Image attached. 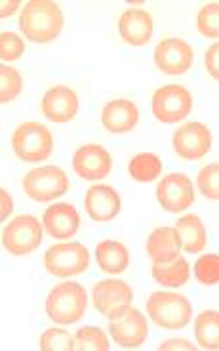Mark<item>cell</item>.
<instances>
[{"label":"cell","instance_id":"obj_1","mask_svg":"<svg viewBox=\"0 0 219 351\" xmlns=\"http://www.w3.org/2000/svg\"><path fill=\"white\" fill-rule=\"evenodd\" d=\"M21 33L33 43H52L63 29V14L55 2L31 0L21 10L19 18Z\"/></svg>","mask_w":219,"mask_h":351},{"label":"cell","instance_id":"obj_2","mask_svg":"<svg viewBox=\"0 0 219 351\" xmlns=\"http://www.w3.org/2000/svg\"><path fill=\"white\" fill-rule=\"evenodd\" d=\"M86 290L79 282H62L46 298V313L53 323L73 325L86 313Z\"/></svg>","mask_w":219,"mask_h":351},{"label":"cell","instance_id":"obj_3","mask_svg":"<svg viewBox=\"0 0 219 351\" xmlns=\"http://www.w3.org/2000/svg\"><path fill=\"white\" fill-rule=\"evenodd\" d=\"M147 313L158 326L168 328V330H177L189 325L193 307L189 304V300L181 294L155 292L147 300Z\"/></svg>","mask_w":219,"mask_h":351},{"label":"cell","instance_id":"obj_4","mask_svg":"<svg viewBox=\"0 0 219 351\" xmlns=\"http://www.w3.org/2000/svg\"><path fill=\"white\" fill-rule=\"evenodd\" d=\"M14 151L25 162L46 160L53 151V136L44 124L25 123L16 128L12 136Z\"/></svg>","mask_w":219,"mask_h":351},{"label":"cell","instance_id":"obj_5","mask_svg":"<svg viewBox=\"0 0 219 351\" xmlns=\"http://www.w3.org/2000/svg\"><path fill=\"white\" fill-rule=\"evenodd\" d=\"M90 254L82 243H65L46 250L44 265L53 277H73L88 269Z\"/></svg>","mask_w":219,"mask_h":351},{"label":"cell","instance_id":"obj_6","mask_svg":"<svg viewBox=\"0 0 219 351\" xmlns=\"http://www.w3.org/2000/svg\"><path fill=\"white\" fill-rule=\"evenodd\" d=\"M42 243V226L35 216H18L2 231V245L6 252L23 256L36 250Z\"/></svg>","mask_w":219,"mask_h":351},{"label":"cell","instance_id":"obj_7","mask_svg":"<svg viewBox=\"0 0 219 351\" xmlns=\"http://www.w3.org/2000/svg\"><path fill=\"white\" fill-rule=\"evenodd\" d=\"M23 189L33 201L48 202L69 189V178L60 167L35 168L23 178Z\"/></svg>","mask_w":219,"mask_h":351},{"label":"cell","instance_id":"obj_8","mask_svg":"<svg viewBox=\"0 0 219 351\" xmlns=\"http://www.w3.org/2000/svg\"><path fill=\"white\" fill-rule=\"evenodd\" d=\"M191 109H193V97L185 86L168 84L158 88L153 94V113L160 123H179L191 113Z\"/></svg>","mask_w":219,"mask_h":351},{"label":"cell","instance_id":"obj_9","mask_svg":"<svg viewBox=\"0 0 219 351\" xmlns=\"http://www.w3.org/2000/svg\"><path fill=\"white\" fill-rule=\"evenodd\" d=\"M131 289L124 281H99L94 289L96 309L109 321L123 317L130 309Z\"/></svg>","mask_w":219,"mask_h":351},{"label":"cell","instance_id":"obj_10","mask_svg":"<svg viewBox=\"0 0 219 351\" xmlns=\"http://www.w3.org/2000/svg\"><path fill=\"white\" fill-rule=\"evenodd\" d=\"M211 147V134L202 123H187L174 134V149L185 160H198Z\"/></svg>","mask_w":219,"mask_h":351},{"label":"cell","instance_id":"obj_11","mask_svg":"<svg viewBox=\"0 0 219 351\" xmlns=\"http://www.w3.org/2000/svg\"><path fill=\"white\" fill-rule=\"evenodd\" d=\"M155 63L166 75H183L193 65V48L181 38H166L155 50Z\"/></svg>","mask_w":219,"mask_h":351},{"label":"cell","instance_id":"obj_12","mask_svg":"<svg viewBox=\"0 0 219 351\" xmlns=\"http://www.w3.org/2000/svg\"><path fill=\"white\" fill-rule=\"evenodd\" d=\"M157 199L160 206L168 212H183L194 201V191L191 180L183 174L166 176L157 189Z\"/></svg>","mask_w":219,"mask_h":351},{"label":"cell","instance_id":"obj_13","mask_svg":"<svg viewBox=\"0 0 219 351\" xmlns=\"http://www.w3.org/2000/svg\"><path fill=\"white\" fill-rule=\"evenodd\" d=\"M109 332L120 348H140L147 338V321L140 309L130 307L123 317L109 323Z\"/></svg>","mask_w":219,"mask_h":351},{"label":"cell","instance_id":"obj_14","mask_svg":"<svg viewBox=\"0 0 219 351\" xmlns=\"http://www.w3.org/2000/svg\"><path fill=\"white\" fill-rule=\"evenodd\" d=\"M73 167H75V172L84 180H101V178L109 176L113 160L101 145L90 143V145H82L75 153Z\"/></svg>","mask_w":219,"mask_h":351},{"label":"cell","instance_id":"obj_15","mask_svg":"<svg viewBox=\"0 0 219 351\" xmlns=\"http://www.w3.org/2000/svg\"><path fill=\"white\" fill-rule=\"evenodd\" d=\"M42 113L52 123H69L79 113V97L67 86L50 88L42 97Z\"/></svg>","mask_w":219,"mask_h":351},{"label":"cell","instance_id":"obj_16","mask_svg":"<svg viewBox=\"0 0 219 351\" xmlns=\"http://www.w3.org/2000/svg\"><path fill=\"white\" fill-rule=\"evenodd\" d=\"M86 212L94 221H111L120 212V197L109 185L90 187L84 199Z\"/></svg>","mask_w":219,"mask_h":351},{"label":"cell","instance_id":"obj_17","mask_svg":"<svg viewBox=\"0 0 219 351\" xmlns=\"http://www.w3.org/2000/svg\"><path fill=\"white\" fill-rule=\"evenodd\" d=\"M44 229L52 235L53 239H69L79 231L80 218L79 212L70 204H53L42 216Z\"/></svg>","mask_w":219,"mask_h":351},{"label":"cell","instance_id":"obj_18","mask_svg":"<svg viewBox=\"0 0 219 351\" xmlns=\"http://www.w3.org/2000/svg\"><path fill=\"white\" fill-rule=\"evenodd\" d=\"M138 121H140V111L130 99H113L101 111V123L105 126V130L113 134L133 130Z\"/></svg>","mask_w":219,"mask_h":351},{"label":"cell","instance_id":"obj_19","mask_svg":"<svg viewBox=\"0 0 219 351\" xmlns=\"http://www.w3.org/2000/svg\"><path fill=\"white\" fill-rule=\"evenodd\" d=\"M118 31L124 43L131 46H145L153 35V19L145 10H126L118 21Z\"/></svg>","mask_w":219,"mask_h":351},{"label":"cell","instance_id":"obj_20","mask_svg":"<svg viewBox=\"0 0 219 351\" xmlns=\"http://www.w3.org/2000/svg\"><path fill=\"white\" fill-rule=\"evenodd\" d=\"M179 237L174 228H158L147 239V254L153 263H166L179 256Z\"/></svg>","mask_w":219,"mask_h":351},{"label":"cell","instance_id":"obj_21","mask_svg":"<svg viewBox=\"0 0 219 351\" xmlns=\"http://www.w3.org/2000/svg\"><path fill=\"white\" fill-rule=\"evenodd\" d=\"M175 231H177V237H179V245L183 248L185 252H202L204 246H206V229L204 223L201 221L198 216H183L179 218V221L175 223Z\"/></svg>","mask_w":219,"mask_h":351},{"label":"cell","instance_id":"obj_22","mask_svg":"<svg viewBox=\"0 0 219 351\" xmlns=\"http://www.w3.org/2000/svg\"><path fill=\"white\" fill-rule=\"evenodd\" d=\"M96 260L105 273H123L130 263V254L123 243L103 241L96 248Z\"/></svg>","mask_w":219,"mask_h":351},{"label":"cell","instance_id":"obj_23","mask_svg":"<svg viewBox=\"0 0 219 351\" xmlns=\"http://www.w3.org/2000/svg\"><path fill=\"white\" fill-rule=\"evenodd\" d=\"M189 263L181 256L172 262L153 263V277L164 287H183L189 281Z\"/></svg>","mask_w":219,"mask_h":351},{"label":"cell","instance_id":"obj_24","mask_svg":"<svg viewBox=\"0 0 219 351\" xmlns=\"http://www.w3.org/2000/svg\"><path fill=\"white\" fill-rule=\"evenodd\" d=\"M194 334L202 348L219 350V313L218 311H202L194 323Z\"/></svg>","mask_w":219,"mask_h":351},{"label":"cell","instance_id":"obj_25","mask_svg":"<svg viewBox=\"0 0 219 351\" xmlns=\"http://www.w3.org/2000/svg\"><path fill=\"white\" fill-rule=\"evenodd\" d=\"M128 172L136 182H153L162 172V162L153 153H140L130 160Z\"/></svg>","mask_w":219,"mask_h":351},{"label":"cell","instance_id":"obj_26","mask_svg":"<svg viewBox=\"0 0 219 351\" xmlns=\"http://www.w3.org/2000/svg\"><path fill=\"white\" fill-rule=\"evenodd\" d=\"M73 348L77 351H107L109 340L101 328L97 326H84L73 338Z\"/></svg>","mask_w":219,"mask_h":351},{"label":"cell","instance_id":"obj_27","mask_svg":"<svg viewBox=\"0 0 219 351\" xmlns=\"http://www.w3.org/2000/svg\"><path fill=\"white\" fill-rule=\"evenodd\" d=\"M21 90H23L21 75L16 69L2 65L0 67V101L8 104L12 99H16Z\"/></svg>","mask_w":219,"mask_h":351},{"label":"cell","instance_id":"obj_28","mask_svg":"<svg viewBox=\"0 0 219 351\" xmlns=\"http://www.w3.org/2000/svg\"><path fill=\"white\" fill-rule=\"evenodd\" d=\"M196 27L202 35L208 36V38H219V4L218 2H211L206 4L204 8L198 12V18H196Z\"/></svg>","mask_w":219,"mask_h":351},{"label":"cell","instance_id":"obj_29","mask_svg":"<svg viewBox=\"0 0 219 351\" xmlns=\"http://www.w3.org/2000/svg\"><path fill=\"white\" fill-rule=\"evenodd\" d=\"M194 275L202 285H218L219 282V256L204 254L194 263Z\"/></svg>","mask_w":219,"mask_h":351},{"label":"cell","instance_id":"obj_30","mask_svg":"<svg viewBox=\"0 0 219 351\" xmlns=\"http://www.w3.org/2000/svg\"><path fill=\"white\" fill-rule=\"evenodd\" d=\"M198 189L206 199H219V162L208 165L198 172Z\"/></svg>","mask_w":219,"mask_h":351},{"label":"cell","instance_id":"obj_31","mask_svg":"<svg viewBox=\"0 0 219 351\" xmlns=\"http://www.w3.org/2000/svg\"><path fill=\"white\" fill-rule=\"evenodd\" d=\"M40 350L42 351H70L73 348V338L62 328H50L42 334L40 338Z\"/></svg>","mask_w":219,"mask_h":351},{"label":"cell","instance_id":"obj_32","mask_svg":"<svg viewBox=\"0 0 219 351\" xmlns=\"http://www.w3.org/2000/svg\"><path fill=\"white\" fill-rule=\"evenodd\" d=\"M25 52V44L16 33L0 35V58L2 62H16Z\"/></svg>","mask_w":219,"mask_h":351},{"label":"cell","instance_id":"obj_33","mask_svg":"<svg viewBox=\"0 0 219 351\" xmlns=\"http://www.w3.org/2000/svg\"><path fill=\"white\" fill-rule=\"evenodd\" d=\"M204 62H206V69H208V73H210L214 79L219 80V43L208 48Z\"/></svg>","mask_w":219,"mask_h":351},{"label":"cell","instance_id":"obj_34","mask_svg":"<svg viewBox=\"0 0 219 351\" xmlns=\"http://www.w3.org/2000/svg\"><path fill=\"white\" fill-rule=\"evenodd\" d=\"M160 351H170V350H185V351H193L194 346H191V343L187 342V340H168V342H164L160 348H158Z\"/></svg>","mask_w":219,"mask_h":351},{"label":"cell","instance_id":"obj_35","mask_svg":"<svg viewBox=\"0 0 219 351\" xmlns=\"http://www.w3.org/2000/svg\"><path fill=\"white\" fill-rule=\"evenodd\" d=\"M0 199H2V212H0V218L6 219L12 214V197H10L4 189H0Z\"/></svg>","mask_w":219,"mask_h":351},{"label":"cell","instance_id":"obj_36","mask_svg":"<svg viewBox=\"0 0 219 351\" xmlns=\"http://www.w3.org/2000/svg\"><path fill=\"white\" fill-rule=\"evenodd\" d=\"M19 2H2V12H0V16L2 18H6V16H12L14 14V10L18 8Z\"/></svg>","mask_w":219,"mask_h":351}]
</instances>
